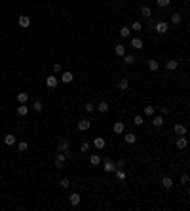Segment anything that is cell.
I'll list each match as a JSON object with an SVG mask.
<instances>
[{
    "label": "cell",
    "mask_w": 190,
    "mask_h": 211,
    "mask_svg": "<svg viewBox=\"0 0 190 211\" xmlns=\"http://www.w3.org/2000/svg\"><path fill=\"white\" fill-rule=\"evenodd\" d=\"M152 126H154V127H162V126H163V116H162V114H160V116H154V118H152Z\"/></svg>",
    "instance_id": "4fadbf2b"
},
{
    "label": "cell",
    "mask_w": 190,
    "mask_h": 211,
    "mask_svg": "<svg viewBox=\"0 0 190 211\" xmlns=\"http://www.w3.org/2000/svg\"><path fill=\"white\" fill-rule=\"evenodd\" d=\"M84 110H86V112H88V114H89V112H93V110H95V105H93V103H88V105L84 107Z\"/></svg>",
    "instance_id": "8d00e7d4"
},
{
    "label": "cell",
    "mask_w": 190,
    "mask_h": 211,
    "mask_svg": "<svg viewBox=\"0 0 190 211\" xmlns=\"http://www.w3.org/2000/svg\"><path fill=\"white\" fill-rule=\"evenodd\" d=\"M27 101H29V93H25V91H21V93L17 95V103H19V105H25Z\"/></svg>",
    "instance_id": "7402d4cb"
},
{
    "label": "cell",
    "mask_w": 190,
    "mask_h": 211,
    "mask_svg": "<svg viewBox=\"0 0 190 211\" xmlns=\"http://www.w3.org/2000/svg\"><path fill=\"white\" fill-rule=\"evenodd\" d=\"M124 141L127 143V145H133V143L137 141V135L135 133H126V137H124Z\"/></svg>",
    "instance_id": "d6986e66"
},
{
    "label": "cell",
    "mask_w": 190,
    "mask_h": 211,
    "mask_svg": "<svg viewBox=\"0 0 190 211\" xmlns=\"http://www.w3.org/2000/svg\"><path fill=\"white\" fill-rule=\"evenodd\" d=\"M89 127H91V120H89V118H86V120H80V122H78V130H80V131H88Z\"/></svg>",
    "instance_id": "8992f818"
},
{
    "label": "cell",
    "mask_w": 190,
    "mask_h": 211,
    "mask_svg": "<svg viewBox=\"0 0 190 211\" xmlns=\"http://www.w3.org/2000/svg\"><path fill=\"white\" fill-rule=\"evenodd\" d=\"M80 150H82V152H88V150H89V143H88V141H84V143L80 145Z\"/></svg>",
    "instance_id": "ab89813d"
},
{
    "label": "cell",
    "mask_w": 190,
    "mask_h": 211,
    "mask_svg": "<svg viewBox=\"0 0 190 211\" xmlns=\"http://www.w3.org/2000/svg\"><path fill=\"white\" fill-rule=\"evenodd\" d=\"M89 164H91V166H99V164H101L99 154H91V156H89Z\"/></svg>",
    "instance_id": "603a6c76"
},
{
    "label": "cell",
    "mask_w": 190,
    "mask_h": 211,
    "mask_svg": "<svg viewBox=\"0 0 190 211\" xmlns=\"http://www.w3.org/2000/svg\"><path fill=\"white\" fill-rule=\"evenodd\" d=\"M118 87H120V90H127V87H129V80H127V78H122L120 82H118Z\"/></svg>",
    "instance_id": "f546056e"
},
{
    "label": "cell",
    "mask_w": 190,
    "mask_h": 211,
    "mask_svg": "<svg viewBox=\"0 0 190 211\" xmlns=\"http://www.w3.org/2000/svg\"><path fill=\"white\" fill-rule=\"evenodd\" d=\"M65 162H67V156H65L63 152H57V156H55V167H57V169H63Z\"/></svg>",
    "instance_id": "277c9868"
},
{
    "label": "cell",
    "mask_w": 190,
    "mask_h": 211,
    "mask_svg": "<svg viewBox=\"0 0 190 211\" xmlns=\"http://www.w3.org/2000/svg\"><path fill=\"white\" fill-rule=\"evenodd\" d=\"M124 130H126V126H124V122H116L114 126H112V131L116 133V135H120V133H124Z\"/></svg>",
    "instance_id": "8fae6325"
},
{
    "label": "cell",
    "mask_w": 190,
    "mask_h": 211,
    "mask_svg": "<svg viewBox=\"0 0 190 211\" xmlns=\"http://www.w3.org/2000/svg\"><path fill=\"white\" fill-rule=\"evenodd\" d=\"M131 46H133L135 50H141V48H143V40H141V38H131Z\"/></svg>",
    "instance_id": "484cf974"
},
{
    "label": "cell",
    "mask_w": 190,
    "mask_h": 211,
    "mask_svg": "<svg viewBox=\"0 0 190 211\" xmlns=\"http://www.w3.org/2000/svg\"><path fill=\"white\" fill-rule=\"evenodd\" d=\"M17 114H19V116H27V114H29V107H27V103H25V105H19V107H17Z\"/></svg>",
    "instance_id": "ac0fdd59"
},
{
    "label": "cell",
    "mask_w": 190,
    "mask_h": 211,
    "mask_svg": "<svg viewBox=\"0 0 190 211\" xmlns=\"http://www.w3.org/2000/svg\"><path fill=\"white\" fill-rule=\"evenodd\" d=\"M120 36H122V38H129V36H131L129 27H122V29H120Z\"/></svg>",
    "instance_id": "d4e9b609"
},
{
    "label": "cell",
    "mask_w": 190,
    "mask_h": 211,
    "mask_svg": "<svg viewBox=\"0 0 190 211\" xmlns=\"http://www.w3.org/2000/svg\"><path fill=\"white\" fill-rule=\"evenodd\" d=\"M114 53L118 55V57H124V55H126V46L116 44V46H114Z\"/></svg>",
    "instance_id": "7c38bea8"
},
{
    "label": "cell",
    "mask_w": 190,
    "mask_h": 211,
    "mask_svg": "<svg viewBox=\"0 0 190 211\" xmlns=\"http://www.w3.org/2000/svg\"><path fill=\"white\" fill-rule=\"evenodd\" d=\"M17 148H19V152H25V150L29 148V143H27V141H21V143L17 145Z\"/></svg>",
    "instance_id": "d6a6232c"
},
{
    "label": "cell",
    "mask_w": 190,
    "mask_h": 211,
    "mask_svg": "<svg viewBox=\"0 0 190 211\" xmlns=\"http://www.w3.org/2000/svg\"><path fill=\"white\" fill-rule=\"evenodd\" d=\"M95 109L99 110V112H106V110H109V103H106V101H101L99 105L95 107Z\"/></svg>",
    "instance_id": "cb8c5ba5"
},
{
    "label": "cell",
    "mask_w": 190,
    "mask_h": 211,
    "mask_svg": "<svg viewBox=\"0 0 190 211\" xmlns=\"http://www.w3.org/2000/svg\"><path fill=\"white\" fill-rule=\"evenodd\" d=\"M152 114H154V107H150V105L145 107V116H152Z\"/></svg>",
    "instance_id": "f35d334b"
},
{
    "label": "cell",
    "mask_w": 190,
    "mask_h": 211,
    "mask_svg": "<svg viewBox=\"0 0 190 211\" xmlns=\"http://www.w3.org/2000/svg\"><path fill=\"white\" fill-rule=\"evenodd\" d=\"M177 67H179V61H175V59H169L167 63H166V69L167 70H175Z\"/></svg>",
    "instance_id": "44dd1931"
},
{
    "label": "cell",
    "mask_w": 190,
    "mask_h": 211,
    "mask_svg": "<svg viewBox=\"0 0 190 211\" xmlns=\"http://www.w3.org/2000/svg\"><path fill=\"white\" fill-rule=\"evenodd\" d=\"M133 124H135V126H143V124H145V120H143V116H139V114H137L135 118H133Z\"/></svg>",
    "instance_id": "836d02e7"
},
{
    "label": "cell",
    "mask_w": 190,
    "mask_h": 211,
    "mask_svg": "<svg viewBox=\"0 0 190 211\" xmlns=\"http://www.w3.org/2000/svg\"><path fill=\"white\" fill-rule=\"evenodd\" d=\"M106 145V141H105V137H95V141H93V147L97 148V150H103Z\"/></svg>",
    "instance_id": "ba28073f"
},
{
    "label": "cell",
    "mask_w": 190,
    "mask_h": 211,
    "mask_svg": "<svg viewBox=\"0 0 190 211\" xmlns=\"http://www.w3.org/2000/svg\"><path fill=\"white\" fill-rule=\"evenodd\" d=\"M135 61H137L135 55H124V63H126V65H133Z\"/></svg>",
    "instance_id": "4dcf8cb0"
},
{
    "label": "cell",
    "mask_w": 190,
    "mask_h": 211,
    "mask_svg": "<svg viewBox=\"0 0 190 211\" xmlns=\"http://www.w3.org/2000/svg\"><path fill=\"white\" fill-rule=\"evenodd\" d=\"M33 109L36 110V112H42V109H44V105L40 101H34V105H33Z\"/></svg>",
    "instance_id": "e575fe53"
},
{
    "label": "cell",
    "mask_w": 190,
    "mask_h": 211,
    "mask_svg": "<svg viewBox=\"0 0 190 211\" xmlns=\"http://www.w3.org/2000/svg\"><path fill=\"white\" fill-rule=\"evenodd\" d=\"M181 21H183V15H181V13H173V15H171V23H173V25H179Z\"/></svg>",
    "instance_id": "f1b7e54d"
},
{
    "label": "cell",
    "mask_w": 190,
    "mask_h": 211,
    "mask_svg": "<svg viewBox=\"0 0 190 211\" xmlns=\"http://www.w3.org/2000/svg\"><path fill=\"white\" fill-rule=\"evenodd\" d=\"M116 164V169H124V166H126V160H118V162H114Z\"/></svg>",
    "instance_id": "60d3db41"
},
{
    "label": "cell",
    "mask_w": 190,
    "mask_h": 211,
    "mask_svg": "<svg viewBox=\"0 0 190 211\" xmlns=\"http://www.w3.org/2000/svg\"><path fill=\"white\" fill-rule=\"evenodd\" d=\"M103 169H105L106 173H114V169H116L114 160H110V158H105V160H103Z\"/></svg>",
    "instance_id": "7a4b0ae2"
},
{
    "label": "cell",
    "mask_w": 190,
    "mask_h": 211,
    "mask_svg": "<svg viewBox=\"0 0 190 211\" xmlns=\"http://www.w3.org/2000/svg\"><path fill=\"white\" fill-rule=\"evenodd\" d=\"M169 2H171V0H156V4H158L160 8H167Z\"/></svg>",
    "instance_id": "d590c367"
},
{
    "label": "cell",
    "mask_w": 190,
    "mask_h": 211,
    "mask_svg": "<svg viewBox=\"0 0 190 211\" xmlns=\"http://www.w3.org/2000/svg\"><path fill=\"white\" fill-rule=\"evenodd\" d=\"M158 67H160V65H158V61H156V59H150V61H148V69H150L152 73H156Z\"/></svg>",
    "instance_id": "83f0119b"
},
{
    "label": "cell",
    "mask_w": 190,
    "mask_h": 211,
    "mask_svg": "<svg viewBox=\"0 0 190 211\" xmlns=\"http://www.w3.org/2000/svg\"><path fill=\"white\" fill-rule=\"evenodd\" d=\"M72 78H74V76H72V73H69V70H65V73L61 74V80H63L65 84H69V82H72Z\"/></svg>",
    "instance_id": "2e32d148"
},
{
    "label": "cell",
    "mask_w": 190,
    "mask_h": 211,
    "mask_svg": "<svg viewBox=\"0 0 190 211\" xmlns=\"http://www.w3.org/2000/svg\"><path fill=\"white\" fill-rule=\"evenodd\" d=\"M143 29V25L139 23V21H133V25L129 27V30H135V33H139V30Z\"/></svg>",
    "instance_id": "1f68e13d"
},
{
    "label": "cell",
    "mask_w": 190,
    "mask_h": 211,
    "mask_svg": "<svg viewBox=\"0 0 190 211\" xmlns=\"http://www.w3.org/2000/svg\"><path fill=\"white\" fill-rule=\"evenodd\" d=\"M80 200H82V196H80L78 192H72V194L69 196V202H70V205H74V207L80 204Z\"/></svg>",
    "instance_id": "30bf717a"
},
{
    "label": "cell",
    "mask_w": 190,
    "mask_h": 211,
    "mask_svg": "<svg viewBox=\"0 0 190 211\" xmlns=\"http://www.w3.org/2000/svg\"><path fill=\"white\" fill-rule=\"evenodd\" d=\"M46 86H48V87H55V86H57V76H48V78H46Z\"/></svg>",
    "instance_id": "e0dca14e"
},
{
    "label": "cell",
    "mask_w": 190,
    "mask_h": 211,
    "mask_svg": "<svg viewBox=\"0 0 190 211\" xmlns=\"http://www.w3.org/2000/svg\"><path fill=\"white\" fill-rule=\"evenodd\" d=\"M141 15H143L145 19H150V17H152V10L148 8V6H143V8H141Z\"/></svg>",
    "instance_id": "9a60e30c"
},
{
    "label": "cell",
    "mask_w": 190,
    "mask_h": 211,
    "mask_svg": "<svg viewBox=\"0 0 190 211\" xmlns=\"http://www.w3.org/2000/svg\"><path fill=\"white\" fill-rule=\"evenodd\" d=\"M15 141H17V139H15V135H12V133H8V135L4 137V143H6L8 147H12V145H15Z\"/></svg>",
    "instance_id": "ffe728a7"
},
{
    "label": "cell",
    "mask_w": 190,
    "mask_h": 211,
    "mask_svg": "<svg viewBox=\"0 0 190 211\" xmlns=\"http://www.w3.org/2000/svg\"><path fill=\"white\" fill-rule=\"evenodd\" d=\"M59 184H61V187H63V188H69L70 181H69V179H67V177H63V179H61V181H59Z\"/></svg>",
    "instance_id": "74e56055"
},
{
    "label": "cell",
    "mask_w": 190,
    "mask_h": 211,
    "mask_svg": "<svg viewBox=\"0 0 190 211\" xmlns=\"http://www.w3.org/2000/svg\"><path fill=\"white\" fill-rule=\"evenodd\" d=\"M175 145H177L179 150H184V148H186V145H188L186 137H184V135H179V139H177V143H175Z\"/></svg>",
    "instance_id": "52a82bcc"
},
{
    "label": "cell",
    "mask_w": 190,
    "mask_h": 211,
    "mask_svg": "<svg viewBox=\"0 0 190 211\" xmlns=\"http://www.w3.org/2000/svg\"><path fill=\"white\" fill-rule=\"evenodd\" d=\"M57 152H63L67 156V160L69 158H72V150H70V143L67 141V139H61V141L57 143Z\"/></svg>",
    "instance_id": "6da1fadb"
},
{
    "label": "cell",
    "mask_w": 190,
    "mask_h": 211,
    "mask_svg": "<svg viewBox=\"0 0 190 211\" xmlns=\"http://www.w3.org/2000/svg\"><path fill=\"white\" fill-rule=\"evenodd\" d=\"M162 187L166 188V190H169V188L173 187V179H171V177H163V179H162Z\"/></svg>",
    "instance_id": "5bb4252c"
},
{
    "label": "cell",
    "mask_w": 190,
    "mask_h": 211,
    "mask_svg": "<svg viewBox=\"0 0 190 211\" xmlns=\"http://www.w3.org/2000/svg\"><path fill=\"white\" fill-rule=\"evenodd\" d=\"M17 23H19V27H21V29H29L30 27V17H29V15H19Z\"/></svg>",
    "instance_id": "5b68a950"
},
{
    "label": "cell",
    "mask_w": 190,
    "mask_h": 211,
    "mask_svg": "<svg viewBox=\"0 0 190 211\" xmlns=\"http://www.w3.org/2000/svg\"><path fill=\"white\" fill-rule=\"evenodd\" d=\"M181 183H183V184H188V183H190V177H188L186 173H184L183 177H181Z\"/></svg>",
    "instance_id": "7bdbcfd3"
},
{
    "label": "cell",
    "mask_w": 190,
    "mask_h": 211,
    "mask_svg": "<svg viewBox=\"0 0 190 211\" xmlns=\"http://www.w3.org/2000/svg\"><path fill=\"white\" fill-rule=\"evenodd\" d=\"M173 131H175L177 135H186V126H184V124H179V122H177V124L173 126Z\"/></svg>",
    "instance_id": "9c48e42d"
},
{
    "label": "cell",
    "mask_w": 190,
    "mask_h": 211,
    "mask_svg": "<svg viewBox=\"0 0 190 211\" xmlns=\"http://www.w3.org/2000/svg\"><path fill=\"white\" fill-rule=\"evenodd\" d=\"M114 175H116L118 181H124V179H126V171H124V169H114Z\"/></svg>",
    "instance_id": "4316f807"
},
{
    "label": "cell",
    "mask_w": 190,
    "mask_h": 211,
    "mask_svg": "<svg viewBox=\"0 0 190 211\" xmlns=\"http://www.w3.org/2000/svg\"><path fill=\"white\" fill-rule=\"evenodd\" d=\"M61 70H63V67H61V63H55V65H53V73H57V74H59Z\"/></svg>",
    "instance_id": "b9f144b4"
},
{
    "label": "cell",
    "mask_w": 190,
    "mask_h": 211,
    "mask_svg": "<svg viewBox=\"0 0 190 211\" xmlns=\"http://www.w3.org/2000/svg\"><path fill=\"white\" fill-rule=\"evenodd\" d=\"M154 29H156V33H158V34H166L167 30H169V23H166V21H156Z\"/></svg>",
    "instance_id": "3957f363"
},
{
    "label": "cell",
    "mask_w": 190,
    "mask_h": 211,
    "mask_svg": "<svg viewBox=\"0 0 190 211\" xmlns=\"http://www.w3.org/2000/svg\"><path fill=\"white\" fill-rule=\"evenodd\" d=\"M167 110H169L167 107H160V112H162V116H163V114H167Z\"/></svg>",
    "instance_id": "ee69618b"
}]
</instances>
